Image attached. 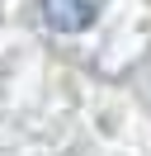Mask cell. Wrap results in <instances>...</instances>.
Masks as SVG:
<instances>
[{
	"mask_svg": "<svg viewBox=\"0 0 151 156\" xmlns=\"http://www.w3.org/2000/svg\"><path fill=\"white\" fill-rule=\"evenodd\" d=\"M38 5H43V19L57 33H80L99 14V0H38Z\"/></svg>",
	"mask_w": 151,
	"mask_h": 156,
	"instance_id": "6da1fadb",
	"label": "cell"
}]
</instances>
